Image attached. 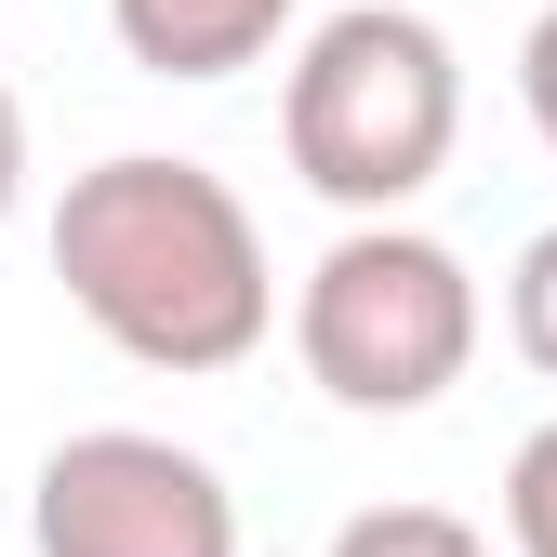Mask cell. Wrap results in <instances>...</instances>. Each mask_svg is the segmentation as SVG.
<instances>
[{"instance_id": "obj_1", "label": "cell", "mask_w": 557, "mask_h": 557, "mask_svg": "<svg viewBox=\"0 0 557 557\" xmlns=\"http://www.w3.org/2000/svg\"><path fill=\"white\" fill-rule=\"evenodd\" d=\"M53 278L133 372H186V385L239 372L278 332V265H265L252 199L213 160H160V147H120L94 173H66Z\"/></svg>"}, {"instance_id": "obj_2", "label": "cell", "mask_w": 557, "mask_h": 557, "mask_svg": "<svg viewBox=\"0 0 557 557\" xmlns=\"http://www.w3.org/2000/svg\"><path fill=\"white\" fill-rule=\"evenodd\" d=\"M278 147L332 213H411L465 147V53L411 0H345L293 40Z\"/></svg>"}, {"instance_id": "obj_3", "label": "cell", "mask_w": 557, "mask_h": 557, "mask_svg": "<svg viewBox=\"0 0 557 557\" xmlns=\"http://www.w3.org/2000/svg\"><path fill=\"white\" fill-rule=\"evenodd\" d=\"M293 359L332 411H438L478 359V278L451 239L411 213H345V239L306 265L293 293Z\"/></svg>"}, {"instance_id": "obj_4", "label": "cell", "mask_w": 557, "mask_h": 557, "mask_svg": "<svg viewBox=\"0 0 557 557\" xmlns=\"http://www.w3.org/2000/svg\"><path fill=\"white\" fill-rule=\"evenodd\" d=\"M27 544L40 557H239V492L213 451L160 425H81L27 478Z\"/></svg>"}, {"instance_id": "obj_5", "label": "cell", "mask_w": 557, "mask_h": 557, "mask_svg": "<svg viewBox=\"0 0 557 557\" xmlns=\"http://www.w3.org/2000/svg\"><path fill=\"white\" fill-rule=\"evenodd\" d=\"M107 27L147 81H239V66L278 53L293 0H107Z\"/></svg>"}, {"instance_id": "obj_6", "label": "cell", "mask_w": 557, "mask_h": 557, "mask_svg": "<svg viewBox=\"0 0 557 557\" xmlns=\"http://www.w3.org/2000/svg\"><path fill=\"white\" fill-rule=\"evenodd\" d=\"M319 557H492V531L451 518V505H359Z\"/></svg>"}, {"instance_id": "obj_7", "label": "cell", "mask_w": 557, "mask_h": 557, "mask_svg": "<svg viewBox=\"0 0 557 557\" xmlns=\"http://www.w3.org/2000/svg\"><path fill=\"white\" fill-rule=\"evenodd\" d=\"M505 332H518V359L557 385V226H531L518 265H505Z\"/></svg>"}, {"instance_id": "obj_8", "label": "cell", "mask_w": 557, "mask_h": 557, "mask_svg": "<svg viewBox=\"0 0 557 557\" xmlns=\"http://www.w3.org/2000/svg\"><path fill=\"white\" fill-rule=\"evenodd\" d=\"M505 557H557V425H531L505 465Z\"/></svg>"}, {"instance_id": "obj_9", "label": "cell", "mask_w": 557, "mask_h": 557, "mask_svg": "<svg viewBox=\"0 0 557 557\" xmlns=\"http://www.w3.org/2000/svg\"><path fill=\"white\" fill-rule=\"evenodd\" d=\"M518 107H531V133L557 147V0L531 14V40H518Z\"/></svg>"}, {"instance_id": "obj_10", "label": "cell", "mask_w": 557, "mask_h": 557, "mask_svg": "<svg viewBox=\"0 0 557 557\" xmlns=\"http://www.w3.org/2000/svg\"><path fill=\"white\" fill-rule=\"evenodd\" d=\"M14 199H27V107H14V81H0V226H14Z\"/></svg>"}]
</instances>
